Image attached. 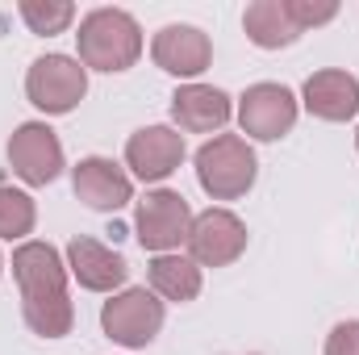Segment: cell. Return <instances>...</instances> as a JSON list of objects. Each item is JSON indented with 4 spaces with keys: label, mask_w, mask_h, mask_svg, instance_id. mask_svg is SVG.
<instances>
[{
    "label": "cell",
    "mask_w": 359,
    "mask_h": 355,
    "mask_svg": "<svg viewBox=\"0 0 359 355\" xmlns=\"http://www.w3.org/2000/svg\"><path fill=\"white\" fill-rule=\"evenodd\" d=\"M13 276L21 284V309L34 335L59 339L72 330V301H67V272L50 243H21L13 251Z\"/></svg>",
    "instance_id": "cell-1"
},
{
    "label": "cell",
    "mask_w": 359,
    "mask_h": 355,
    "mask_svg": "<svg viewBox=\"0 0 359 355\" xmlns=\"http://www.w3.org/2000/svg\"><path fill=\"white\" fill-rule=\"evenodd\" d=\"M80 59L96 72H126L142 55V29L121 8H96L80 21Z\"/></svg>",
    "instance_id": "cell-2"
},
{
    "label": "cell",
    "mask_w": 359,
    "mask_h": 355,
    "mask_svg": "<svg viewBox=\"0 0 359 355\" xmlns=\"http://www.w3.org/2000/svg\"><path fill=\"white\" fill-rule=\"evenodd\" d=\"M196 180L213 201H234L255 184V151L238 134H222L196 151Z\"/></svg>",
    "instance_id": "cell-3"
},
{
    "label": "cell",
    "mask_w": 359,
    "mask_h": 355,
    "mask_svg": "<svg viewBox=\"0 0 359 355\" xmlns=\"http://www.w3.org/2000/svg\"><path fill=\"white\" fill-rule=\"evenodd\" d=\"M100 326L121 347H147L163 326V301L155 293H147V288H126L121 297L104 301Z\"/></svg>",
    "instance_id": "cell-4"
},
{
    "label": "cell",
    "mask_w": 359,
    "mask_h": 355,
    "mask_svg": "<svg viewBox=\"0 0 359 355\" xmlns=\"http://www.w3.org/2000/svg\"><path fill=\"white\" fill-rule=\"evenodd\" d=\"M25 92L42 113H72L88 92V76L67 55H42L25 76Z\"/></svg>",
    "instance_id": "cell-5"
},
{
    "label": "cell",
    "mask_w": 359,
    "mask_h": 355,
    "mask_svg": "<svg viewBox=\"0 0 359 355\" xmlns=\"http://www.w3.org/2000/svg\"><path fill=\"white\" fill-rule=\"evenodd\" d=\"M134 230H138V243L147 251H172L180 243H188V230H192V209L180 192H151L142 205H138V217H134Z\"/></svg>",
    "instance_id": "cell-6"
},
{
    "label": "cell",
    "mask_w": 359,
    "mask_h": 355,
    "mask_svg": "<svg viewBox=\"0 0 359 355\" xmlns=\"http://www.w3.org/2000/svg\"><path fill=\"white\" fill-rule=\"evenodd\" d=\"M243 247H247V226L230 209H205L201 217H192V230H188L192 264L226 267L243 255Z\"/></svg>",
    "instance_id": "cell-7"
},
{
    "label": "cell",
    "mask_w": 359,
    "mask_h": 355,
    "mask_svg": "<svg viewBox=\"0 0 359 355\" xmlns=\"http://www.w3.org/2000/svg\"><path fill=\"white\" fill-rule=\"evenodd\" d=\"M8 163L25 184H50L63 172V147L55 138L50 126L42 121H25L13 138H8Z\"/></svg>",
    "instance_id": "cell-8"
},
{
    "label": "cell",
    "mask_w": 359,
    "mask_h": 355,
    "mask_svg": "<svg viewBox=\"0 0 359 355\" xmlns=\"http://www.w3.org/2000/svg\"><path fill=\"white\" fill-rule=\"evenodd\" d=\"M238 121L251 138H264L276 142L280 134L292 130L297 121V100L284 84H255V88L243 92V105H238Z\"/></svg>",
    "instance_id": "cell-9"
},
{
    "label": "cell",
    "mask_w": 359,
    "mask_h": 355,
    "mask_svg": "<svg viewBox=\"0 0 359 355\" xmlns=\"http://www.w3.org/2000/svg\"><path fill=\"white\" fill-rule=\"evenodd\" d=\"M184 159V134L168 126H147L126 142V163L138 180H168Z\"/></svg>",
    "instance_id": "cell-10"
},
{
    "label": "cell",
    "mask_w": 359,
    "mask_h": 355,
    "mask_svg": "<svg viewBox=\"0 0 359 355\" xmlns=\"http://www.w3.org/2000/svg\"><path fill=\"white\" fill-rule=\"evenodd\" d=\"M151 55L172 76H201L209 67V59H213V46H209V38L196 25H163L155 34Z\"/></svg>",
    "instance_id": "cell-11"
},
{
    "label": "cell",
    "mask_w": 359,
    "mask_h": 355,
    "mask_svg": "<svg viewBox=\"0 0 359 355\" xmlns=\"http://www.w3.org/2000/svg\"><path fill=\"white\" fill-rule=\"evenodd\" d=\"M130 192H134V184H130V176L113 159H100V155L80 159V168H76V196L84 205L109 213V209H121L130 201Z\"/></svg>",
    "instance_id": "cell-12"
},
{
    "label": "cell",
    "mask_w": 359,
    "mask_h": 355,
    "mask_svg": "<svg viewBox=\"0 0 359 355\" xmlns=\"http://www.w3.org/2000/svg\"><path fill=\"white\" fill-rule=\"evenodd\" d=\"M305 109L322 121H347L359 113V80L347 72H318L305 80Z\"/></svg>",
    "instance_id": "cell-13"
},
{
    "label": "cell",
    "mask_w": 359,
    "mask_h": 355,
    "mask_svg": "<svg viewBox=\"0 0 359 355\" xmlns=\"http://www.w3.org/2000/svg\"><path fill=\"white\" fill-rule=\"evenodd\" d=\"M67 264L76 272V280L92 293H113L126 280V260L117 251H109L96 239H72L67 243Z\"/></svg>",
    "instance_id": "cell-14"
},
{
    "label": "cell",
    "mask_w": 359,
    "mask_h": 355,
    "mask_svg": "<svg viewBox=\"0 0 359 355\" xmlns=\"http://www.w3.org/2000/svg\"><path fill=\"white\" fill-rule=\"evenodd\" d=\"M172 117L180 121V130L188 134H209V130H222L230 121V96L217 88H205V84H188L172 96Z\"/></svg>",
    "instance_id": "cell-15"
},
{
    "label": "cell",
    "mask_w": 359,
    "mask_h": 355,
    "mask_svg": "<svg viewBox=\"0 0 359 355\" xmlns=\"http://www.w3.org/2000/svg\"><path fill=\"white\" fill-rule=\"evenodd\" d=\"M243 25H247L251 42L264 46V51L288 46V42H297V34H301L297 21H292V13H288V0H255V4L247 8Z\"/></svg>",
    "instance_id": "cell-16"
},
{
    "label": "cell",
    "mask_w": 359,
    "mask_h": 355,
    "mask_svg": "<svg viewBox=\"0 0 359 355\" xmlns=\"http://www.w3.org/2000/svg\"><path fill=\"white\" fill-rule=\"evenodd\" d=\"M151 288L168 301H192L201 293V267L192 260H184V255H155Z\"/></svg>",
    "instance_id": "cell-17"
},
{
    "label": "cell",
    "mask_w": 359,
    "mask_h": 355,
    "mask_svg": "<svg viewBox=\"0 0 359 355\" xmlns=\"http://www.w3.org/2000/svg\"><path fill=\"white\" fill-rule=\"evenodd\" d=\"M21 17L34 34H63L76 17L67 0H21Z\"/></svg>",
    "instance_id": "cell-18"
},
{
    "label": "cell",
    "mask_w": 359,
    "mask_h": 355,
    "mask_svg": "<svg viewBox=\"0 0 359 355\" xmlns=\"http://www.w3.org/2000/svg\"><path fill=\"white\" fill-rule=\"evenodd\" d=\"M34 230V201L0 184V239H21Z\"/></svg>",
    "instance_id": "cell-19"
},
{
    "label": "cell",
    "mask_w": 359,
    "mask_h": 355,
    "mask_svg": "<svg viewBox=\"0 0 359 355\" xmlns=\"http://www.w3.org/2000/svg\"><path fill=\"white\" fill-rule=\"evenodd\" d=\"M288 13L297 21V29H309V25H322V21H334L339 4H313V0H288Z\"/></svg>",
    "instance_id": "cell-20"
},
{
    "label": "cell",
    "mask_w": 359,
    "mask_h": 355,
    "mask_svg": "<svg viewBox=\"0 0 359 355\" xmlns=\"http://www.w3.org/2000/svg\"><path fill=\"white\" fill-rule=\"evenodd\" d=\"M326 355H359V322L334 326L330 339H326Z\"/></svg>",
    "instance_id": "cell-21"
},
{
    "label": "cell",
    "mask_w": 359,
    "mask_h": 355,
    "mask_svg": "<svg viewBox=\"0 0 359 355\" xmlns=\"http://www.w3.org/2000/svg\"><path fill=\"white\" fill-rule=\"evenodd\" d=\"M355 147H359V134H355Z\"/></svg>",
    "instance_id": "cell-22"
}]
</instances>
